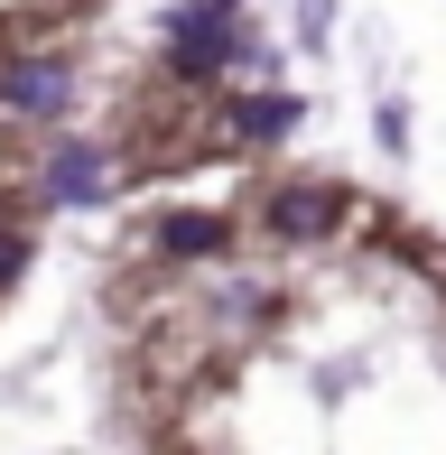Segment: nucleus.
Listing matches in <instances>:
<instances>
[{
	"instance_id": "3",
	"label": "nucleus",
	"mask_w": 446,
	"mask_h": 455,
	"mask_svg": "<svg viewBox=\"0 0 446 455\" xmlns=\"http://www.w3.org/2000/svg\"><path fill=\"white\" fill-rule=\"evenodd\" d=\"M75 112V66L66 56H10L0 66V121H56Z\"/></svg>"
},
{
	"instance_id": "1",
	"label": "nucleus",
	"mask_w": 446,
	"mask_h": 455,
	"mask_svg": "<svg viewBox=\"0 0 446 455\" xmlns=\"http://www.w3.org/2000/svg\"><path fill=\"white\" fill-rule=\"evenodd\" d=\"M158 37H168V84H187V93H214L223 75L242 66L233 10H214V0H177V10L158 19Z\"/></svg>"
},
{
	"instance_id": "5",
	"label": "nucleus",
	"mask_w": 446,
	"mask_h": 455,
	"mask_svg": "<svg viewBox=\"0 0 446 455\" xmlns=\"http://www.w3.org/2000/svg\"><path fill=\"white\" fill-rule=\"evenodd\" d=\"M103 196V149L93 140H66V149L47 158V177H37V204H93Z\"/></svg>"
},
{
	"instance_id": "4",
	"label": "nucleus",
	"mask_w": 446,
	"mask_h": 455,
	"mask_svg": "<svg viewBox=\"0 0 446 455\" xmlns=\"http://www.w3.org/2000/svg\"><path fill=\"white\" fill-rule=\"evenodd\" d=\"M223 251H233V223L205 214V204L149 214V233H139V260H158V270H177V260H223Z\"/></svg>"
},
{
	"instance_id": "2",
	"label": "nucleus",
	"mask_w": 446,
	"mask_h": 455,
	"mask_svg": "<svg viewBox=\"0 0 446 455\" xmlns=\"http://www.w3.org/2000/svg\"><path fill=\"white\" fill-rule=\"evenodd\" d=\"M260 223H270L279 242H326V233L354 223V196L326 186V177H279L270 196H260Z\"/></svg>"
},
{
	"instance_id": "7",
	"label": "nucleus",
	"mask_w": 446,
	"mask_h": 455,
	"mask_svg": "<svg viewBox=\"0 0 446 455\" xmlns=\"http://www.w3.org/2000/svg\"><path fill=\"white\" fill-rule=\"evenodd\" d=\"M214 10H242V0H214Z\"/></svg>"
},
{
	"instance_id": "6",
	"label": "nucleus",
	"mask_w": 446,
	"mask_h": 455,
	"mask_svg": "<svg viewBox=\"0 0 446 455\" xmlns=\"http://www.w3.org/2000/svg\"><path fill=\"white\" fill-rule=\"evenodd\" d=\"M223 121H233L242 140H289L298 121H307V102H289V93H242V102H223Z\"/></svg>"
}]
</instances>
